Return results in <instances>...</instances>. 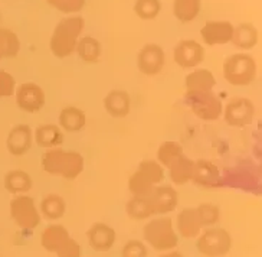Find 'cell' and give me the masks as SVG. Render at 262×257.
I'll return each instance as SVG.
<instances>
[{
  "instance_id": "cell-1",
  "label": "cell",
  "mask_w": 262,
  "mask_h": 257,
  "mask_svg": "<svg viewBox=\"0 0 262 257\" xmlns=\"http://www.w3.org/2000/svg\"><path fill=\"white\" fill-rule=\"evenodd\" d=\"M42 169L55 176L65 180H75L84 171V157L75 150H63L54 148L48 149L40 159Z\"/></svg>"
},
{
  "instance_id": "cell-2",
  "label": "cell",
  "mask_w": 262,
  "mask_h": 257,
  "mask_svg": "<svg viewBox=\"0 0 262 257\" xmlns=\"http://www.w3.org/2000/svg\"><path fill=\"white\" fill-rule=\"evenodd\" d=\"M84 25L85 21L81 16H70L59 21L49 41L51 52L61 60L74 54L81 32L84 31Z\"/></svg>"
},
{
  "instance_id": "cell-3",
  "label": "cell",
  "mask_w": 262,
  "mask_h": 257,
  "mask_svg": "<svg viewBox=\"0 0 262 257\" xmlns=\"http://www.w3.org/2000/svg\"><path fill=\"white\" fill-rule=\"evenodd\" d=\"M143 235L147 244L156 251H169L174 250L179 244V234L173 224V220L169 217H159L148 221Z\"/></svg>"
},
{
  "instance_id": "cell-4",
  "label": "cell",
  "mask_w": 262,
  "mask_h": 257,
  "mask_svg": "<svg viewBox=\"0 0 262 257\" xmlns=\"http://www.w3.org/2000/svg\"><path fill=\"white\" fill-rule=\"evenodd\" d=\"M164 180V168L157 161H143L128 180V189L133 196L147 198Z\"/></svg>"
},
{
  "instance_id": "cell-5",
  "label": "cell",
  "mask_w": 262,
  "mask_h": 257,
  "mask_svg": "<svg viewBox=\"0 0 262 257\" xmlns=\"http://www.w3.org/2000/svg\"><path fill=\"white\" fill-rule=\"evenodd\" d=\"M222 72L224 78L231 86H249L256 78V63L252 55L233 54L224 61Z\"/></svg>"
},
{
  "instance_id": "cell-6",
  "label": "cell",
  "mask_w": 262,
  "mask_h": 257,
  "mask_svg": "<svg viewBox=\"0 0 262 257\" xmlns=\"http://www.w3.org/2000/svg\"><path fill=\"white\" fill-rule=\"evenodd\" d=\"M10 217L20 230L32 231L40 224V212L36 207L35 200L29 195H15L10 204Z\"/></svg>"
},
{
  "instance_id": "cell-7",
  "label": "cell",
  "mask_w": 262,
  "mask_h": 257,
  "mask_svg": "<svg viewBox=\"0 0 262 257\" xmlns=\"http://www.w3.org/2000/svg\"><path fill=\"white\" fill-rule=\"evenodd\" d=\"M196 247L199 253L206 257H222L232 249V237L224 228L209 227L198 235Z\"/></svg>"
},
{
  "instance_id": "cell-8",
  "label": "cell",
  "mask_w": 262,
  "mask_h": 257,
  "mask_svg": "<svg viewBox=\"0 0 262 257\" xmlns=\"http://www.w3.org/2000/svg\"><path fill=\"white\" fill-rule=\"evenodd\" d=\"M193 114L203 122H215L224 113V104L213 91L186 95Z\"/></svg>"
},
{
  "instance_id": "cell-9",
  "label": "cell",
  "mask_w": 262,
  "mask_h": 257,
  "mask_svg": "<svg viewBox=\"0 0 262 257\" xmlns=\"http://www.w3.org/2000/svg\"><path fill=\"white\" fill-rule=\"evenodd\" d=\"M222 185L258 192L259 172L254 166H235L225 171L222 175Z\"/></svg>"
},
{
  "instance_id": "cell-10",
  "label": "cell",
  "mask_w": 262,
  "mask_h": 257,
  "mask_svg": "<svg viewBox=\"0 0 262 257\" xmlns=\"http://www.w3.org/2000/svg\"><path fill=\"white\" fill-rule=\"evenodd\" d=\"M225 122L232 127H245L255 117V104L247 97H236L224 107Z\"/></svg>"
},
{
  "instance_id": "cell-11",
  "label": "cell",
  "mask_w": 262,
  "mask_h": 257,
  "mask_svg": "<svg viewBox=\"0 0 262 257\" xmlns=\"http://www.w3.org/2000/svg\"><path fill=\"white\" fill-rule=\"evenodd\" d=\"M15 98L17 107L26 113H38L43 109L47 102L43 88L36 83H22L16 87Z\"/></svg>"
},
{
  "instance_id": "cell-12",
  "label": "cell",
  "mask_w": 262,
  "mask_h": 257,
  "mask_svg": "<svg viewBox=\"0 0 262 257\" xmlns=\"http://www.w3.org/2000/svg\"><path fill=\"white\" fill-rule=\"evenodd\" d=\"M205 55H206V51L198 41L185 39V41H180L174 47L173 58H174V63L182 68H194L203 63Z\"/></svg>"
},
{
  "instance_id": "cell-13",
  "label": "cell",
  "mask_w": 262,
  "mask_h": 257,
  "mask_svg": "<svg viewBox=\"0 0 262 257\" xmlns=\"http://www.w3.org/2000/svg\"><path fill=\"white\" fill-rule=\"evenodd\" d=\"M164 51L157 44H147L137 55V67L144 75H157L164 67Z\"/></svg>"
},
{
  "instance_id": "cell-14",
  "label": "cell",
  "mask_w": 262,
  "mask_h": 257,
  "mask_svg": "<svg viewBox=\"0 0 262 257\" xmlns=\"http://www.w3.org/2000/svg\"><path fill=\"white\" fill-rule=\"evenodd\" d=\"M235 26L229 21H209L201 29L203 42L209 47L225 45L231 42Z\"/></svg>"
},
{
  "instance_id": "cell-15",
  "label": "cell",
  "mask_w": 262,
  "mask_h": 257,
  "mask_svg": "<svg viewBox=\"0 0 262 257\" xmlns=\"http://www.w3.org/2000/svg\"><path fill=\"white\" fill-rule=\"evenodd\" d=\"M153 214H167L178 207L179 194L178 191L169 185H157L153 192L147 196Z\"/></svg>"
},
{
  "instance_id": "cell-16",
  "label": "cell",
  "mask_w": 262,
  "mask_h": 257,
  "mask_svg": "<svg viewBox=\"0 0 262 257\" xmlns=\"http://www.w3.org/2000/svg\"><path fill=\"white\" fill-rule=\"evenodd\" d=\"M192 181L201 188H219L222 187V175L215 164L210 161L201 159L194 162Z\"/></svg>"
},
{
  "instance_id": "cell-17",
  "label": "cell",
  "mask_w": 262,
  "mask_h": 257,
  "mask_svg": "<svg viewBox=\"0 0 262 257\" xmlns=\"http://www.w3.org/2000/svg\"><path fill=\"white\" fill-rule=\"evenodd\" d=\"M33 143V134L28 125H16L10 129L6 137V148L13 156H24L29 152Z\"/></svg>"
},
{
  "instance_id": "cell-18",
  "label": "cell",
  "mask_w": 262,
  "mask_h": 257,
  "mask_svg": "<svg viewBox=\"0 0 262 257\" xmlns=\"http://www.w3.org/2000/svg\"><path fill=\"white\" fill-rule=\"evenodd\" d=\"M86 239L90 246L95 251H108L116 244V230L105 223H95L86 231Z\"/></svg>"
},
{
  "instance_id": "cell-19",
  "label": "cell",
  "mask_w": 262,
  "mask_h": 257,
  "mask_svg": "<svg viewBox=\"0 0 262 257\" xmlns=\"http://www.w3.org/2000/svg\"><path fill=\"white\" fill-rule=\"evenodd\" d=\"M216 86L215 75L209 70L205 68H198L186 75L185 87L186 95H193V94H201L212 91Z\"/></svg>"
},
{
  "instance_id": "cell-20",
  "label": "cell",
  "mask_w": 262,
  "mask_h": 257,
  "mask_svg": "<svg viewBox=\"0 0 262 257\" xmlns=\"http://www.w3.org/2000/svg\"><path fill=\"white\" fill-rule=\"evenodd\" d=\"M176 233L183 239H194L202 233L201 220L198 217L196 208H185L176 217Z\"/></svg>"
},
{
  "instance_id": "cell-21",
  "label": "cell",
  "mask_w": 262,
  "mask_h": 257,
  "mask_svg": "<svg viewBox=\"0 0 262 257\" xmlns=\"http://www.w3.org/2000/svg\"><path fill=\"white\" fill-rule=\"evenodd\" d=\"M104 107L110 116L116 118L127 117L131 110L130 94L124 90H111L104 98Z\"/></svg>"
},
{
  "instance_id": "cell-22",
  "label": "cell",
  "mask_w": 262,
  "mask_h": 257,
  "mask_svg": "<svg viewBox=\"0 0 262 257\" xmlns=\"http://www.w3.org/2000/svg\"><path fill=\"white\" fill-rule=\"evenodd\" d=\"M33 141L43 149H54L61 146L63 142V130L58 125H40L36 127Z\"/></svg>"
},
{
  "instance_id": "cell-23",
  "label": "cell",
  "mask_w": 262,
  "mask_h": 257,
  "mask_svg": "<svg viewBox=\"0 0 262 257\" xmlns=\"http://www.w3.org/2000/svg\"><path fill=\"white\" fill-rule=\"evenodd\" d=\"M68 239H70V233L62 224H51L43 230L40 235V244L49 253H56V250Z\"/></svg>"
},
{
  "instance_id": "cell-24",
  "label": "cell",
  "mask_w": 262,
  "mask_h": 257,
  "mask_svg": "<svg viewBox=\"0 0 262 257\" xmlns=\"http://www.w3.org/2000/svg\"><path fill=\"white\" fill-rule=\"evenodd\" d=\"M86 125V116L81 109L75 106H67L59 113V127L63 132H79Z\"/></svg>"
},
{
  "instance_id": "cell-25",
  "label": "cell",
  "mask_w": 262,
  "mask_h": 257,
  "mask_svg": "<svg viewBox=\"0 0 262 257\" xmlns=\"http://www.w3.org/2000/svg\"><path fill=\"white\" fill-rule=\"evenodd\" d=\"M5 188L6 191L13 195H24L26 192H29L32 189V178L29 176L28 172L22 171V169H13V171H9L5 175V180H3Z\"/></svg>"
},
{
  "instance_id": "cell-26",
  "label": "cell",
  "mask_w": 262,
  "mask_h": 257,
  "mask_svg": "<svg viewBox=\"0 0 262 257\" xmlns=\"http://www.w3.org/2000/svg\"><path fill=\"white\" fill-rule=\"evenodd\" d=\"M39 212L42 217H45L49 221L61 220L67 212V203L61 195L49 194L40 201Z\"/></svg>"
},
{
  "instance_id": "cell-27",
  "label": "cell",
  "mask_w": 262,
  "mask_h": 257,
  "mask_svg": "<svg viewBox=\"0 0 262 257\" xmlns=\"http://www.w3.org/2000/svg\"><path fill=\"white\" fill-rule=\"evenodd\" d=\"M259 32L254 24H241L233 29L231 42L241 49H252L258 44Z\"/></svg>"
},
{
  "instance_id": "cell-28",
  "label": "cell",
  "mask_w": 262,
  "mask_h": 257,
  "mask_svg": "<svg viewBox=\"0 0 262 257\" xmlns=\"http://www.w3.org/2000/svg\"><path fill=\"white\" fill-rule=\"evenodd\" d=\"M193 166H194V162L192 159H189L185 155L180 156L174 164H171L167 168L171 182L174 185H185L189 181H192Z\"/></svg>"
},
{
  "instance_id": "cell-29",
  "label": "cell",
  "mask_w": 262,
  "mask_h": 257,
  "mask_svg": "<svg viewBox=\"0 0 262 257\" xmlns=\"http://www.w3.org/2000/svg\"><path fill=\"white\" fill-rule=\"evenodd\" d=\"M77 54L79 58L86 64L98 63L101 56V44L100 41L94 36H82L78 39Z\"/></svg>"
},
{
  "instance_id": "cell-30",
  "label": "cell",
  "mask_w": 262,
  "mask_h": 257,
  "mask_svg": "<svg viewBox=\"0 0 262 257\" xmlns=\"http://www.w3.org/2000/svg\"><path fill=\"white\" fill-rule=\"evenodd\" d=\"M202 0H174L173 13L182 24H189L201 13Z\"/></svg>"
},
{
  "instance_id": "cell-31",
  "label": "cell",
  "mask_w": 262,
  "mask_h": 257,
  "mask_svg": "<svg viewBox=\"0 0 262 257\" xmlns=\"http://www.w3.org/2000/svg\"><path fill=\"white\" fill-rule=\"evenodd\" d=\"M183 153V146L176 141H166L157 149V162L163 168H169L170 165L174 164Z\"/></svg>"
},
{
  "instance_id": "cell-32",
  "label": "cell",
  "mask_w": 262,
  "mask_h": 257,
  "mask_svg": "<svg viewBox=\"0 0 262 257\" xmlns=\"http://www.w3.org/2000/svg\"><path fill=\"white\" fill-rule=\"evenodd\" d=\"M125 212L131 220L136 221H143L155 215L148 203V198H143V196H133L125 205Z\"/></svg>"
},
{
  "instance_id": "cell-33",
  "label": "cell",
  "mask_w": 262,
  "mask_h": 257,
  "mask_svg": "<svg viewBox=\"0 0 262 257\" xmlns=\"http://www.w3.org/2000/svg\"><path fill=\"white\" fill-rule=\"evenodd\" d=\"M20 51V41L15 32L0 28V55L2 58H15Z\"/></svg>"
},
{
  "instance_id": "cell-34",
  "label": "cell",
  "mask_w": 262,
  "mask_h": 257,
  "mask_svg": "<svg viewBox=\"0 0 262 257\" xmlns=\"http://www.w3.org/2000/svg\"><path fill=\"white\" fill-rule=\"evenodd\" d=\"M162 10L160 0H137L134 5V13L143 21L156 19Z\"/></svg>"
},
{
  "instance_id": "cell-35",
  "label": "cell",
  "mask_w": 262,
  "mask_h": 257,
  "mask_svg": "<svg viewBox=\"0 0 262 257\" xmlns=\"http://www.w3.org/2000/svg\"><path fill=\"white\" fill-rule=\"evenodd\" d=\"M196 212H198V217L201 220L202 227L215 226L216 223L219 221V219H221V210L215 204H201L196 208Z\"/></svg>"
},
{
  "instance_id": "cell-36",
  "label": "cell",
  "mask_w": 262,
  "mask_h": 257,
  "mask_svg": "<svg viewBox=\"0 0 262 257\" xmlns=\"http://www.w3.org/2000/svg\"><path fill=\"white\" fill-rule=\"evenodd\" d=\"M48 5L62 13H78L85 6V0H47Z\"/></svg>"
},
{
  "instance_id": "cell-37",
  "label": "cell",
  "mask_w": 262,
  "mask_h": 257,
  "mask_svg": "<svg viewBox=\"0 0 262 257\" xmlns=\"http://www.w3.org/2000/svg\"><path fill=\"white\" fill-rule=\"evenodd\" d=\"M16 87L15 77L8 71L0 70V98L15 95Z\"/></svg>"
},
{
  "instance_id": "cell-38",
  "label": "cell",
  "mask_w": 262,
  "mask_h": 257,
  "mask_svg": "<svg viewBox=\"0 0 262 257\" xmlns=\"http://www.w3.org/2000/svg\"><path fill=\"white\" fill-rule=\"evenodd\" d=\"M121 257H147L146 244L140 240H130L121 249Z\"/></svg>"
},
{
  "instance_id": "cell-39",
  "label": "cell",
  "mask_w": 262,
  "mask_h": 257,
  "mask_svg": "<svg viewBox=\"0 0 262 257\" xmlns=\"http://www.w3.org/2000/svg\"><path fill=\"white\" fill-rule=\"evenodd\" d=\"M56 254L58 257H81V246L77 240L70 237L59 249L56 250Z\"/></svg>"
},
{
  "instance_id": "cell-40",
  "label": "cell",
  "mask_w": 262,
  "mask_h": 257,
  "mask_svg": "<svg viewBox=\"0 0 262 257\" xmlns=\"http://www.w3.org/2000/svg\"><path fill=\"white\" fill-rule=\"evenodd\" d=\"M159 257H185L180 251H176V250H169V251H163L162 256Z\"/></svg>"
},
{
  "instance_id": "cell-41",
  "label": "cell",
  "mask_w": 262,
  "mask_h": 257,
  "mask_svg": "<svg viewBox=\"0 0 262 257\" xmlns=\"http://www.w3.org/2000/svg\"><path fill=\"white\" fill-rule=\"evenodd\" d=\"M2 60H3V58H2V55H0V61H2Z\"/></svg>"
}]
</instances>
